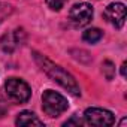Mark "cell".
Here are the masks:
<instances>
[{
	"label": "cell",
	"instance_id": "cell-1",
	"mask_svg": "<svg viewBox=\"0 0 127 127\" xmlns=\"http://www.w3.org/2000/svg\"><path fill=\"white\" fill-rule=\"evenodd\" d=\"M34 60H36L37 64L40 66V69H42L54 82H57L58 85H61L63 88L67 90V91H69L70 94H73V96H81V88H79L76 79H75L67 70H64L61 66L55 64V63H52L49 58H46V57H43V55H40V54H37V52H34Z\"/></svg>",
	"mask_w": 127,
	"mask_h": 127
},
{
	"label": "cell",
	"instance_id": "cell-2",
	"mask_svg": "<svg viewBox=\"0 0 127 127\" xmlns=\"http://www.w3.org/2000/svg\"><path fill=\"white\" fill-rule=\"evenodd\" d=\"M67 108H69V103H67L66 97H63L60 93L52 91V90L43 91V94H42V109L48 117H51V118L60 117L64 111H67Z\"/></svg>",
	"mask_w": 127,
	"mask_h": 127
},
{
	"label": "cell",
	"instance_id": "cell-3",
	"mask_svg": "<svg viewBox=\"0 0 127 127\" xmlns=\"http://www.w3.org/2000/svg\"><path fill=\"white\" fill-rule=\"evenodd\" d=\"M5 90L8 97L17 103H26L32 97V90L29 84L20 78H8L5 82Z\"/></svg>",
	"mask_w": 127,
	"mask_h": 127
},
{
	"label": "cell",
	"instance_id": "cell-4",
	"mask_svg": "<svg viewBox=\"0 0 127 127\" xmlns=\"http://www.w3.org/2000/svg\"><path fill=\"white\" fill-rule=\"evenodd\" d=\"M84 121H85V124L105 127V126H112L115 123V118H114V114L111 111H108V109L88 108L84 112Z\"/></svg>",
	"mask_w": 127,
	"mask_h": 127
},
{
	"label": "cell",
	"instance_id": "cell-5",
	"mask_svg": "<svg viewBox=\"0 0 127 127\" xmlns=\"http://www.w3.org/2000/svg\"><path fill=\"white\" fill-rule=\"evenodd\" d=\"M93 18V8L88 3H76L69 11V20L76 27L87 26Z\"/></svg>",
	"mask_w": 127,
	"mask_h": 127
},
{
	"label": "cell",
	"instance_id": "cell-6",
	"mask_svg": "<svg viewBox=\"0 0 127 127\" xmlns=\"http://www.w3.org/2000/svg\"><path fill=\"white\" fill-rule=\"evenodd\" d=\"M103 15L115 29H121L126 21V6L123 3H111L105 9Z\"/></svg>",
	"mask_w": 127,
	"mask_h": 127
},
{
	"label": "cell",
	"instance_id": "cell-7",
	"mask_svg": "<svg viewBox=\"0 0 127 127\" xmlns=\"http://www.w3.org/2000/svg\"><path fill=\"white\" fill-rule=\"evenodd\" d=\"M21 32L23 30H15V32H12V33H6L3 37H2V40H0V46H2V49L5 51V52H12L23 40H21V37H20V34H21Z\"/></svg>",
	"mask_w": 127,
	"mask_h": 127
},
{
	"label": "cell",
	"instance_id": "cell-8",
	"mask_svg": "<svg viewBox=\"0 0 127 127\" xmlns=\"http://www.w3.org/2000/svg\"><path fill=\"white\" fill-rule=\"evenodd\" d=\"M17 126H43V121L39 120L33 112L30 111H23L21 114H18L17 120H15Z\"/></svg>",
	"mask_w": 127,
	"mask_h": 127
},
{
	"label": "cell",
	"instance_id": "cell-9",
	"mask_svg": "<svg viewBox=\"0 0 127 127\" xmlns=\"http://www.w3.org/2000/svg\"><path fill=\"white\" fill-rule=\"evenodd\" d=\"M102 36H103L102 30H100V29H96V27L87 29V30L82 33V39H84L85 42H88V43H96V42H99V40L102 39Z\"/></svg>",
	"mask_w": 127,
	"mask_h": 127
},
{
	"label": "cell",
	"instance_id": "cell-10",
	"mask_svg": "<svg viewBox=\"0 0 127 127\" xmlns=\"http://www.w3.org/2000/svg\"><path fill=\"white\" fill-rule=\"evenodd\" d=\"M102 72H103V75L106 76L108 81H111L115 76V66H114V63L111 60H105L102 63Z\"/></svg>",
	"mask_w": 127,
	"mask_h": 127
},
{
	"label": "cell",
	"instance_id": "cell-11",
	"mask_svg": "<svg viewBox=\"0 0 127 127\" xmlns=\"http://www.w3.org/2000/svg\"><path fill=\"white\" fill-rule=\"evenodd\" d=\"M11 14H12V6L9 3L0 2V24H2Z\"/></svg>",
	"mask_w": 127,
	"mask_h": 127
},
{
	"label": "cell",
	"instance_id": "cell-12",
	"mask_svg": "<svg viewBox=\"0 0 127 127\" xmlns=\"http://www.w3.org/2000/svg\"><path fill=\"white\" fill-rule=\"evenodd\" d=\"M45 2H46V5H48L49 9H52V11H60L63 6H64L66 0H45Z\"/></svg>",
	"mask_w": 127,
	"mask_h": 127
},
{
	"label": "cell",
	"instance_id": "cell-13",
	"mask_svg": "<svg viewBox=\"0 0 127 127\" xmlns=\"http://www.w3.org/2000/svg\"><path fill=\"white\" fill-rule=\"evenodd\" d=\"M69 124H85V121H82V120H79V118H70V120H67L66 123H64V126H69Z\"/></svg>",
	"mask_w": 127,
	"mask_h": 127
},
{
	"label": "cell",
	"instance_id": "cell-14",
	"mask_svg": "<svg viewBox=\"0 0 127 127\" xmlns=\"http://www.w3.org/2000/svg\"><path fill=\"white\" fill-rule=\"evenodd\" d=\"M121 75L126 76V63H123V66H121Z\"/></svg>",
	"mask_w": 127,
	"mask_h": 127
},
{
	"label": "cell",
	"instance_id": "cell-15",
	"mask_svg": "<svg viewBox=\"0 0 127 127\" xmlns=\"http://www.w3.org/2000/svg\"><path fill=\"white\" fill-rule=\"evenodd\" d=\"M126 121H127V120H126V118H123V120H121V123H120V126H124V124H126Z\"/></svg>",
	"mask_w": 127,
	"mask_h": 127
}]
</instances>
